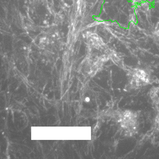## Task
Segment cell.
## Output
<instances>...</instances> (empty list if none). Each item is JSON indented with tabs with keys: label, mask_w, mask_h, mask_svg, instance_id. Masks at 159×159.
Returning a JSON list of instances; mask_svg holds the SVG:
<instances>
[{
	"label": "cell",
	"mask_w": 159,
	"mask_h": 159,
	"mask_svg": "<svg viewBox=\"0 0 159 159\" xmlns=\"http://www.w3.org/2000/svg\"><path fill=\"white\" fill-rule=\"evenodd\" d=\"M120 122L124 130L130 136L135 134L138 127V115L136 112L126 110L120 116Z\"/></svg>",
	"instance_id": "cell-1"
},
{
	"label": "cell",
	"mask_w": 159,
	"mask_h": 159,
	"mask_svg": "<svg viewBox=\"0 0 159 159\" xmlns=\"http://www.w3.org/2000/svg\"><path fill=\"white\" fill-rule=\"evenodd\" d=\"M131 85L134 87L147 86L151 82L150 75L143 70H134L131 76Z\"/></svg>",
	"instance_id": "cell-2"
},
{
	"label": "cell",
	"mask_w": 159,
	"mask_h": 159,
	"mask_svg": "<svg viewBox=\"0 0 159 159\" xmlns=\"http://www.w3.org/2000/svg\"><path fill=\"white\" fill-rule=\"evenodd\" d=\"M156 34H157V35L159 37V30H158L157 31V33H156Z\"/></svg>",
	"instance_id": "cell-3"
}]
</instances>
